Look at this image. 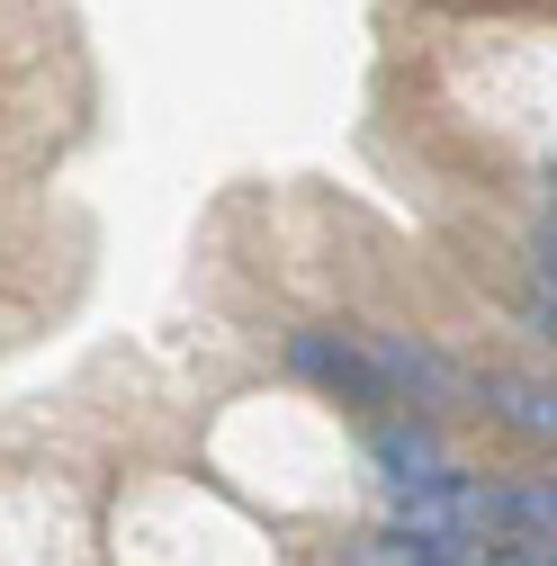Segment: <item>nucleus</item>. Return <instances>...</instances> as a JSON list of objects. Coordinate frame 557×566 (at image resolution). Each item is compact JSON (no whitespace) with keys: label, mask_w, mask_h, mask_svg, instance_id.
Segmentation results:
<instances>
[{"label":"nucleus","mask_w":557,"mask_h":566,"mask_svg":"<svg viewBox=\"0 0 557 566\" xmlns=\"http://www.w3.org/2000/svg\"><path fill=\"white\" fill-rule=\"evenodd\" d=\"M360 350H369V369H378L387 405H423V422L476 405V378H467L459 360H441L432 342H413V333H360Z\"/></svg>","instance_id":"1"},{"label":"nucleus","mask_w":557,"mask_h":566,"mask_svg":"<svg viewBox=\"0 0 557 566\" xmlns=\"http://www.w3.org/2000/svg\"><path fill=\"white\" fill-rule=\"evenodd\" d=\"M288 369H297L306 387H324L333 405L387 413V387H378V369H369V350L341 342V333H288Z\"/></svg>","instance_id":"2"},{"label":"nucleus","mask_w":557,"mask_h":566,"mask_svg":"<svg viewBox=\"0 0 557 566\" xmlns=\"http://www.w3.org/2000/svg\"><path fill=\"white\" fill-rule=\"evenodd\" d=\"M369 459H378V476H387L396 494H423V485H441V476H450L441 432H432L423 413H387V422H369Z\"/></svg>","instance_id":"3"},{"label":"nucleus","mask_w":557,"mask_h":566,"mask_svg":"<svg viewBox=\"0 0 557 566\" xmlns=\"http://www.w3.org/2000/svg\"><path fill=\"white\" fill-rule=\"evenodd\" d=\"M476 413H495L504 432L557 441V387H548V378H513V369H485V378H476Z\"/></svg>","instance_id":"4"},{"label":"nucleus","mask_w":557,"mask_h":566,"mask_svg":"<svg viewBox=\"0 0 557 566\" xmlns=\"http://www.w3.org/2000/svg\"><path fill=\"white\" fill-rule=\"evenodd\" d=\"M522 324H530V333L557 350V289H539V279H530V297H522Z\"/></svg>","instance_id":"5"},{"label":"nucleus","mask_w":557,"mask_h":566,"mask_svg":"<svg viewBox=\"0 0 557 566\" xmlns=\"http://www.w3.org/2000/svg\"><path fill=\"white\" fill-rule=\"evenodd\" d=\"M530 270H539V289H557V217L530 226Z\"/></svg>","instance_id":"6"}]
</instances>
